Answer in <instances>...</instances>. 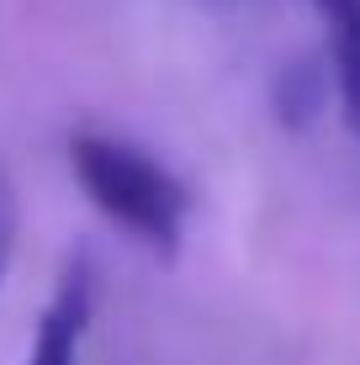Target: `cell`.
Listing matches in <instances>:
<instances>
[{"instance_id": "cell-1", "label": "cell", "mask_w": 360, "mask_h": 365, "mask_svg": "<svg viewBox=\"0 0 360 365\" xmlns=\"http://www.w3.org/2000/svg\"><path fill=\"white\" fill-rule=\"evenodd\" d=\"M69 165H74V180L85 185V196L117 228H128L154 255H175L180 249L191 191L154 154H143L138 143L111 138V133H80L69 143Z\"/></svg>"}, {"instance_id": "cell-2", "label": "cell", "mask_w": 360, "mask_h": 365, "mask_svg": "<svg viewBox=\"0 0 360 365\" xmlns=\"http://www.w3.org/2000/svg\"><path fill=\"white\" fill-rule=\"evenodd\" d=\"M91 307H96V270L85 255H74L64 265V281L48 302L43 323H37L27 365H80V339L91 329Z\"/></svg>"}, {"instance_id": "cell-3", "label": "cell", "mask_w": 360, "mask_h": 365, "mask_svg": "<svg viewBox=\"0 0 360 365\" xmlns=\"http://www.w3.org/2000/svg\"><path fill=\"white\" fill-rule=\"evenodd\" d=\"M329 27V58H334V85H339L344 117L360 133V0H313Z\"/></svg>"}, {"instance_id": "cell-4", "label": "cell", "mask_w": 360, "mask_h": 365, "mask_svg": "<svg viewBox=\"0 0 360 365\" xmlns=\"http://www.w3.org/2000/svg\"><path fill=\"white\" fill-rule=\"evenodd\" d=\"M318 101H324V80H318V69L297 64V69L281 74V117L302 122V117H313V111H318Z\"/></svg>"}, {"instance_id": "cell-5", "label": "cell", "mask_w": 360, "mask_h": 365, "mask_svg": "<svg viewBox=\"0 0 360 365\" xmlns=\"http://www.w3.org/2000/svg\"><path fill=\"white\" fill-rule=\"evenodd\" d=\"M16 222H21V201H16V180L0 165V286H6L11 255H16Z\"/></svg>"}]
</instances>
